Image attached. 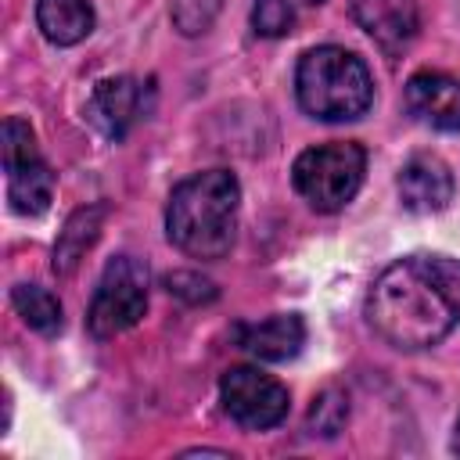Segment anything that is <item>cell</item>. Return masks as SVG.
Wrapping results in <instances>:
<instances>
[{
  "label": "cell",
  "instance_id": "obj_1",
  "mask_svg": "<svg viewBox=\"0 0 460 460\" xmlns=\"http://www.w3.org/2000/svg\"><path fill=\"white\" fill-rule=\"evenodd\" d=\"M367 323L392 349L417 352L438 345L456 327V316L424 270L420 255H410L381 270V277L374 280L367 295Z\"/></svg>",
  "mask_w": 460,
  "mask_h": 460
},
{
  "label": "cell",
  "instance_id": "obj_2",
  "mask_svg": "<svg viewBox=\"0 0 460 460\" xmlns=\"http://www.w3.org/2000/svg\"><path fill=\"white\" fill-rule=\"evenodd\" d=\"M241 183L230 169L194 172L172 187L165 205V234L190 259H223L237 234Z\"/></svg>",
  "mask_w": 460,
  "mask_h": 460
},
{
  "label": "cell",
  "instance_id": "obj_3",
  "mask_svg": "<svg viewBox=\"0 0 460 460\" xmlns=\"http://www.w3.org/2000/svg\"><path fill=\"white\" fill-rule=\"evenodd\" d=\"M295 93L305 115L320 122H352L374 104V79L359 54L345 47H313L295 68Z\"/></svg>",
  "mask_w": 460,
  "mask_h": 460
},
{
  "label": "cell",
  "instance_id": "obj_4",
  "mask_svg": "<svg viewBox=\"0 0 460 460\" xmlns=\"http://www.w3.org/2000/svg\"><path fill=\"white\" fill-rule=\"evenodd\" d=\"M363 172H367V151L356 140H331L305 147L295 158L291 183L316 212H338L356 198Z\"/></svg>",
  "mask_w": 460,
  "mask_h": 460
},
{
  "label": "cell",
  "instance_id": "obj_5",
  "mask_svg": "<svg viewBox=\"0 0 460 460\" xmlns=\"http://www.w3.org/2000/svg\"><path fill=\"white\" fill-rule=\"evenodd\" d=\"M144 313H147V266L137 262L133 255L111 259L97 280V291L86 313L90 334L115 338L133 323H140Z\"/></svg>",
  "mask_w": 460,
  "mask_h": 460
},
{
  "label": "cell",
  "instance_id": "obj_6",
  "mask_svg": "<svg viewBox=\"0 0 460 460\" xmlns=\"http://www.w3.org/2000/svg\"><path fill=\"white\" fill-rule=\"evenodd\" d=\"M4 169H7V201L18 216H43L54 198V172L36 151L29 122H4Z\"/></svg>",
  "mask_w": 460,
  "mask_h": 460
},
{
  "label": "cell",
  "instance_id": "obj_7",
  "mask_svg": "<svg viewBox=\"0 0 460 460\" xmlns=\"http://www.w3.org/2000/svg\"><path fill=\"white\" fill-rule=\"evenodd\" d=\"M219 402L226 417L248 431L277 428L288 417V388L259 367H230L219 377Z\"/></svg>",
  "mask_w": 460,
  "mask_h": 460
},
{
  "label": "cell",
  "instance_id": "obj_8",
  "mask_svg": "<svg viewBox=\"0 0 460 460\" xmlns=\"http://www.w3.org/2000/svg\"><path fill=\"white\" fill-rule=\"evenodd\" d=\"M144 111H147V90L140 79H129V75L97 83L90 101H86V119L108 140H122L140 122Z\"/></svg>",
  "mask_w": 460,
  "mask_h": 460
},
{
  "label": "cell",
  "instance_id": "obj_9",
  "mask_svg": "<svg viewBox=\"0 0 460 460\" xmlns=\"http://www.w3.org/2000/svg\"><path fill=\"white\" fill-rule=\"evenodd\" d=\"M406 111L431 129H460V79L446 72H417L406 83Z\"/></svg>",
  "mask_w": 460,
  "mask_h": 460
},
{
  "label": "cell",
  "instance_id": "obj_10",
  "mask_svg": "<svg viewBox=\"0 0 460 460\" xmlns=\"http://www.w3.org/2000/svg\"><path fill=\"white\" fill-rule=\"evenodd\" d=\"M234 338L255 359L284 363V359H295L302 352V345H305V323H302L298 313H273L266 320L241 323L234 331Z\"/></svg>",
  "mask_w": 460,
  "mask_h": 460
},
{
  "label": "cell",
  "instance_id": "obj_11",
  "mask_svg": "<svg viewBox=\"0 0 460 460\" xmlns=\"http://www.w3.org/2000/svg\"><path fill=\"white\" fill-rule=\"evenodd\" d=\"M399 198L410 212H442L453 201V172L438 155H413L399 169Z\"/></svg>",
  "mask_w": 460,
  "mask_h": 460
},
{
  "label": "cell",
  "instance_id": "obj_12",
  "mask_svg": "<svg viewBox=\"0 0 460 460\" xmlns=\"http://www.w3.org/2000/svg\"><path fill=\"white\" fill-rule=\"evenodd\" d=\"M356 22L388 54H399L417 32V4L413 0H356Z\"/></svg>",
  "mask_w": 460,
  "mask_h": 460
},
{
  "label": "cell",
  "instance_id": "obj_13",
  "mask_svg": "<svg viewBox=\"0 0 460 460\" xmlns=\"http://www.w3.org/2000/svg\"><path fill=\"white\" fill-rule=\"evenodd\" d=\"M36 25L54 47H72L93 32V4L90 0H40Z\"/></svg>",
  "mask_w": 460,
  "mask_h": 460
},
{
  "label": "cell",
  "instance_id": "obj_14",
  "mask_svg": "<svg viewBox=\"0 0 460 460\" xmlns=\"http://www.w3.org/2000/svg\"><path fill=\"white\" fill-rule=\"evenodd\" d=\"M101 219H104V205H90V208H79L72 212V219L65 223L58 244H54V270L58 273H72L75 262L86 255V248L97 241L101 234Z\"/></svg>",
  "mask_w": 460,
  "mask_h": 460
},
{
  "label": "cell",
  "instance_id": "obj_15",
  "mask_svg": "<svg viewBox=\"0 0 460 460\" xmlns=\"http://www.w3.org/2000/svg\"><path fill=\"white\" fill-rule=\"evenodd\" d=\"M11 305L18 309V316L32 327V331H40V334H58L61 331V302L47 291V288H40V284H18L14 291H11Z\"/></svg>",
  "mask_w": 460,
  "mask_h": 460
},
{
  "label": "cell",
  "instance_id": "obj_16",
  "mask_svg": "<svg viewBox=\"0 0 460 460\" xmlns=\"http://www.w3.org/2000/svg\"><path fill=\"white\" fill-rule=\"evenodd\" d=\"M345 417H349V399H345V392L327 388V392H320V395L313 399V410H309V431L331 438V435L341 431Z\"/></svg>",
  "mask_w": 460,
  "mask_h": 460
},
{
  "label": "cell",
  "instance_id": "obj_17",
  "mask_svg": "<svg viewBox=\"0 0 460 460\" xmlns=\"http://www.w3.org/2000/svg\"><path fill=\"white\" fill-rule=\"evenodd\" d=\"M295 25V0H255L252 4V29L266 40L288 36Z\"/></svg>",
  "mask_w": 460,
  "mask_h": 460
},
{
  "label": "cell",
  "instance_id": "obj_18",
  "mask_svg": "<svg viewBox=\"0 0 460 460\" xmlns=\"http://www.w3.org/2000/svg\"><path fill=\"white\" fill-rule=\"evenodd\" d=\"M424 270L431 273V280L438 284V291L446 295L456 323H460V259H449V255H420Z\"/></svg>",
  "mask_w": 460,
  "mask_h": 460
},
{
  "label": "cell",
  "instance_id": "obj_19",
  "mask_svg": "<svg viewBox=\"0 0 460 460\" xmlns=\"http://www.w3.org/2000/svg\"><path fill=\"white\" fill-rule=\"evenodd\" d=\"M453 453H460V417H456V431H453Z\"/></svg>",
  "mask_w": 460,
  "mask_h": 460
},
{
  "label": "cell",
  "instance_id": "obj_20",
  "mask_svg": "<svg viewBox=\"0 0 460 460\" xmlns=\"http://www.w3.org/2000/svg\"><path fill=\"white\" fill-rule=\"evenodd\" d=\"M298 4H323V0H298Z\"/></svg>",
  "mask_w": 460,
  "mask_h": 460
}]
</instances>
